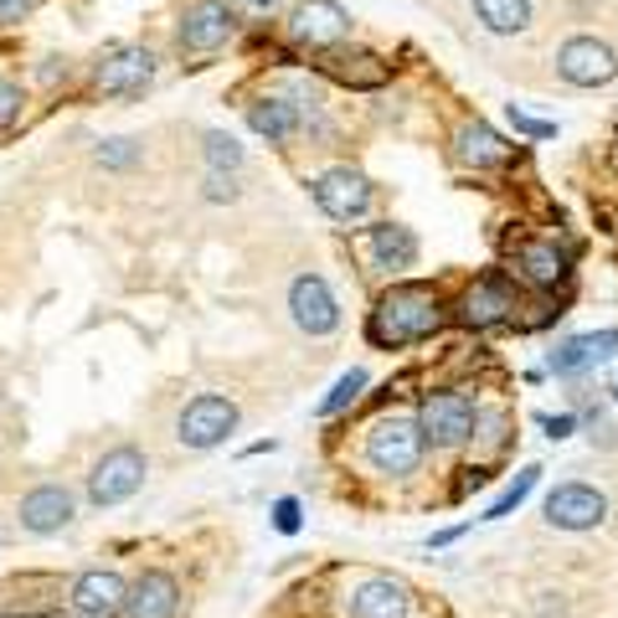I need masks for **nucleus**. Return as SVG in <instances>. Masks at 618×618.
<instances>
[{"label": "nucleus", "instance_id": "1", "mask_svg": "<svg viewBox=\"0 0 618 618\" xmlns=\"http://www.w3.org/2000/svg\"><path fill=\"white\" fill-rule=\"evenodd\" d=\"M444 299L438 289H428V284H392V289L376 299L367 320V335L371 346L382 350H397V346H412V341H428L433 330H444Z\"/></svg>", "mask_w": 618, "mask_h": 618}, {"label": "nucleus", "instance_id": "2", "mask_svg": "<svg viewBox=\"0 0 618 618\" xmlns=\"http://www.w3.org/2000/svg\"><path fill=\"white\" fill-rule=\"evenodd\" d=\"M423 423L412 418H382V423L367 433V459L382 469V474H412L418 459H423Z\"/></svg>", "mask_w": 618, "mask_h": 618}, {"label": "nucleus", "instance_id": "3", "mask_svg": "<svg viewBox=\"0 0 618 618\" xmlns=\"http://www.w3.org/2000/svg\"><path fill=\"white\" fill-rule=\"evenodd\" d=\"M418 423H423L428 444L454 448V444H464V438L474 433V423H480V407H474L469 392H433V397H423Z\"/></svg>", "mask_w": 618, "mask_h": 618}, {"label": "nucleus", "instance_id": "4", "mask_svg": "<svg viewBox=\"0 0 618 618\" xmlns=\"http://www.w3.org/2000/svg\"><path fill=\"white\" fill-rule=\"evenodd\" d=\"M516 309H521V299H516V289H510V279L484 273V279H474V284L459 294L454 320L469 325V330H495V325H505V320H516Z\"/></svg>", "mask_w": 618, "mask_h": 618}, {"label": "nucleus", "instance_id": "5", "mask_svg": "<svg viewBox=\"0 0 618 618\" xmlns=\"http://www.w3.org/2000/svg\"><path fill=\"white\" fill-rule=\"evenodd\" d=\"M557 73H561V83H572V88H608L618 77V58L608 41L572 37L557 47Z\"/></svg>", "mask_w": 618, "mask_h": 618}, {"label": "nucleus", "instance_id": "6", "mask_svg": "<svg viewBox=\"0 0 618 618\" xmlns=\"http://www.w3.org/2000/svg\"><path fill=\"white\" fill-rule=\"evenodd\" d=\"M546 521L557 531H593V526L608 521V495L582 480H567L546 495Z\"/></svg>", "mask_w": 618, "mask_h": 618}, {"label": "nucleus", "instance_id": "7", "mask_svg": "<svg viewBox=\"0 0 618 618\" xmlns=\"http://www.w3.org/2000/svg\"><path fill=\"white\" fill-rule=\"evenodd\" d=\"M139 484H145V454L114 448V454H103V459L94 464V474H88V500L119 505V500H129Z\"/></svg>", "mask_w": 618, "mask_h": 618}, {"label": "nucleus", "instance_id": "8", "mask_svg": "<svg viewBox=\"0 0 618 618\" xmlns=\"http://www.w3.org/2000/svg\"><path fill=\"white\" fill-rule=\"evenodd\" d=\"M516 279L531 289H561L572 279V248H561L557 237H526L516 248Z\"/></svg>", "mask_w": 618, "mask_h": 618}, {"label": "nucleus", "instance_id": "9", "mask_svg": "<svg viewBox=\"0 0 618 618\" xmlns=\"http://www.w3.org/2000/svg\"><path fill=\"white\" fill-rule=\"evenodd\" d=\"M232 428H237V407H232L227 397H217V392H201V397L186 403V412H181V444L217 448Z\"/></svg>", "mask_w": 618, "mask_h": 618}, {"label": "nucleus", "instance_id": "10", "mask_svg": "<svg viewBox=\"0 0 618 618\" xmlns=\"http://www.w3.org/2000/svg\"><path fill=\"white\" fill-rule=\"evenodd\" d=\"M314 201H320L325 217H335V222H356V217H367V207H371V181L361 171H350V165L325 171L314 181Z\"/></svg>", "mask_w": 618, "mask_h": 618}, {"label": "nucleus", "instance_id": "11", "mask_svg": "<svg viewBox=\"0 0 618 618\" xmlns=\"http://www.w3.org/2000/svg\"><path fill=\"white\" fill-rule=\"evenodd\" d=\"M350 32V11L335 0H299L289 21V41L299 47H335Z\"/></svg>", "mask_w": 618, "mask_h": 618}, {"label": "nucleus", "instance_id": "12", "mask_svg": "<svg viewBox=\"0 0 618 618\" xmlns=\"http://www.w3.org/2000/svg\"><path fill=\"white\" fill-rule=\"evenodd\" d=\"M289 309H294V325L305 330V335H330V330L341 325L335 294H330V284L320 279V273H305V279H294Z\"/></svg>", "mask_w": 618, "mask_h": 618}, {"label": "nucleus", "instance_id": "13", "mask_svg": "<svg viewBox=\"0 0 618 618\" xmlns=\"http://www.w3.org/2000/svg\"><path fill=\"white\" fill-rule=\"evenodd\" d=\"M614 356H618V330H588V335L561 341L546 367L557 371V376H582V371L603 367V361H614Z\"/></svg>", "mask_w": 618, "mask_h": 618}, {"label": "nucleus", "instance_id": "14", "mask_svg": "<svg viewBox=\"0 0 618 618\" xmlns=\"http://www.w3.org/2000/svg\"><path fill=\"white\" fill-rule=\"evenodd\" d=\"M232 37V11L222 0H196L191 11L181 16V47L186 52H217Z\"/></svg>", "mask_w": 618, "mask_h": 618}, {"label": "nucleus", "instance_id": "15", "mask_svg": "<svg viewBox=\"0 0 618 618\" xmlns=\"http://www.w3.org/2000/svg\"><path fill=\"white\" fill-rule=\"evenodd\" d=\"M154 73V58L145 52V47H119V52H109V58L98 62V94H139L145 83H150Z\"/></svg>", "mask_w": 618, "mask_h": 618}, {"label": "nucleus", "instance_id": "16", "mask_svg": "<svg viewBox=\"0 0 618 618\" xmlns=\"http://www.w3.org/2000/svg\"><path fill=\"white\" fill-rule=\"evenodd\" d=\"M454 154H459L469 171H495V165H510V160H516V145H505L490 124L469 119V124H459V135H454Z\"/></svg>", "mask_w": 618, "mask_h": 618}, {"label": "nucleus", "instance_id": "17", "mask_svg": "<svg viewBox=\"0 0 618 618\" xmlns=\"http://www.w3.org/2000/svg\"><path fill=\"white\" fill-rule=\"evenodd\" d=\"M124 598H129V588L114 578V572H83V578L73 582V608L83 618H119L124 614Z\"/></svg>", "mask_w": 618, "mask_h": 618}, {"label": "nucleus", "instance_id": "18", "mask_svg": "<svg viewBox=\"0 0 618 618\" xmlns=\"http://www.w3.org/2000/svg\"><path fill=\"white\" fill-rule=\"evenodd\" d=\"M412 614V593L397 578H367L350 593V618H407Z\"/></svg>", "mask_w": 618, "mask_h": 618}, {"label": "nucleus", "instance_id": "19", "mask_svg": "<svg viewBox=\"0 0 618 618\" xmlns=\"http://www.w3.org/2000/svg\"><path fill=\"white\" fill-rule=\"evenodd\" d=\"M175 608H181V588L171 572H139L129 598H124L129 618H175Z\"/></svg>", "mask_w": 618, "mask_h": 618}, {"label": "nucleus", "instance_id": "20", "mask_svg": "<svg viewBox=\"0 0 618 618\" xmlns=\"http://www.w3.org/2000/svg\"><path fill=\"white\" fill-rule=\"evenodd\" d=\"M67 521H73V495H67L62 484H41V490H32V495L21 500V526L37 531V536L62 531Z\"/></svg>", "mask_w": 618, "mask_h": 618}, {"label": "nucleus", "instance_id": "21", "mask_svg": "<svg viewBox=\"0 0 618 618\" xmlns=\"http://www.w3.org/2000/svg\"><path fill=\"white\" fill-rule=\"evenodd\" d=\"M320 73L335 77V83H346V88H382L386 77H392V67H386L382 58H371V52H330V58L320 62Z\"/></svg>", "mask_w": 618, "mask_h": 618}, {"label": "nucleus", "instance_id": "22", "mask_svg": "<svg viewBox=\"0 0 618 618\" xmlns=\"http://www.w3.org/2000/svg\"><path fill=\"white\" fill-rule=\"evenodd\" d=\"M248 124L269 139V145H284V139H294V129H299V109L284 103V98H263V103L248 109Z\"/></svg>", "mask_w": 618, "mask_h": 618}, {"label": "nucleus", "instance_id": "23", "mask_svg": "<svg viewBox=\"0 0 618 618\" xmlns=\"http://www.w3.org/2000/svg\"><path fill=\"white\" fill-rule=\"evenodd\" d=\"M474 16L495 37H516L531 26V0H474Z\"/></svg>", "mask_w": 618, "mask_h": 618}, {"label": "nucleus", "instance_id": "24", "mask_svg": "<svg viewBox=\"0 0 618 618\" xmlns=\"http://www.w3.org/2000/svg\"><path fill=\"white\" fill-rule=\"evenodd\" d=\"M371 248L382 258L386 269H412L418 263V237L397 222H382V227H371Z\"/></svg>", "mask_w": 618, "mask_h": 618}, {"label": "nucleus", "instance_id": "25", "mask_svg": "<svg viewBox=\"0 0 618 618\" xmlns=\"http://www.w3.org/2000/svg\"><path fill=\"white\" fill-rule=\"evenodd\" d=\"M536 480H541V464H526L521 474H516V484H510V490H505L500 500H495L490 510H484V521H505V516H510V510H516V505H521L526 495L536 490Z\"/></svg>", "mask_w": 618, "mask_h": 618}, {"label": "nucleus", "instance_id": "26", "mask_svg": "<svg viewBox=\"0 0 618 618\" xmlns=\"http://www.w3.org/2000/svg\"><path fill=\"white\" fill-rule=\"evenodd\" d=\"M361 386H367V371L361 367H350L341 382H335V392H330L325 403H320V418H335V412H346L356 397H361Z\"/></svg>", "mask_w": 618, "mask_h": 618}, {"label": "nucleus", "instance_id": "27", "mask_svg": "<svg viewBox=\"0 0 618 618\" xmlns=\"http://www.w3.org/2000/svg\"><path fill=\"white\" fill-rule=\"evenodd\" d=\"M505 119H510V129H516V135H526V139H557V124H552V119L526 114V109H516V103L505 109Z\"/></svg>", "mask_w": 618, "mask_h": 618}, {"label": "nucleus", "instance_id": "28", "mask_svg": "<svg viewBox=\"0 0 618 618\" xmlns=\"http://www.w3.org/2000/svg\"><path fill=\"white\" fill-rule=\"evenodd\" d=\"M207 160H212L217 171H237L243 165V145L232 135H207Z\"/></svg>", "mask_w": 618, "mask_h": 618}, {"label": "nucleus", "instance_id": "29", "mask_svg": "<svg viewBox=\"0 0 618 618\" xmlns=\"http://www.w3.org/2000/svg\"><path fill=\"white\" fill-rule=\"evenodd\" d=\"M98 160L103 165H114V171H124V165H135L139 150H135V139H109L103 150H98Z\"/></svg>", "mask_w": 618, "mask_h": 618}, {"label": "nucleus", "instance_id": "30", "mask_svg": "<svg viewBox=\"0 0 618 618\" xmlns=\"http://www.w3.org/2000/svg\"><path fill=\"white\" fill-rule=\"evenodd\" d=\"M536 423L546 428V438H557V444H561V438H572V433H578V418H572V412H541Z\"/></svg>", "mask_w": 618, "mask_h": 618}, {"label": "nucleus", "instance_id": "31", "mask_svg": "<svg viewBox=\"0 0 618 618\" xmlns=\"http://www.w3.org/2000/svg\"><path fill=\"white\" fill-rule=\"evenodd\" d=\"M16 114H21V83L0 77V129H5V124H11Z\"/></svg>", "mask_w": 618, "mask_h": 618}, {"label": "nucleus", "instance_id": "32", "mask_svg": "<svg viewBox=\"0 0 618 618\" xmlns=\"http://www.w3.org/2000/svg\"><path fill=\"white\" fill-rule=\"evenodd\" d=\"M273 526H279L284 536H294V531H299V500H289V495H284V500L273 505Z\"/></svg>", "mask_w": 618, "mask_h": 618}, {"label": "nucleus", "instance_id": "33", "mask_svg": "<svg viewBox=\"0 0 618 618\" xmlns=\"http://www.w3.org/2000/svg\"><path fill=\"white\" fill-rule=\"evenodd\" d=\"M232 5H237V11H248V16H273V11H279V5H284V0H232Z\"/></svg>", "mask_w": 618, "mask_h": 618}, {"label": "nucleus", "instance_id": "34", "mask_svg": "<svg viewBox=\"0 0 618 618\" xmlns=\"http://www.w3.org/2000/svg\"><path fill=\"white\" fill-rule=\"evenodd\" d=\"M32 11V0H0V21H21Z\"/></svg>", "mask_w": 618, "mask_h": 618}, {"label": "nucleus", "instance_id": "35", "mask_svg": "<svg viewBox=\"0 0 618 618\" xmlns=\"http://www.w3.org/2000/svg\"><path fill=\"white\" fill-rule=\"evenodd\" d=\"M459 536H464V526H448V531H438L428 546H448V541H459Z\"/></svg>", "mask_w": 618, "mask_h": 618}, {"label": "nucleus", "instance_id": "36", "mask_svg": "<svg viewBox=\"0 0 618 618\" xmlns=\"http://www.w3.org/2000/svg\"><path fill=\"white\" fill-rule=\"evenodd\" d=\"M614 403H618V382H614Z\"/></svg>", "mask_w": 618, "mask_h": 618}]
</instances>
